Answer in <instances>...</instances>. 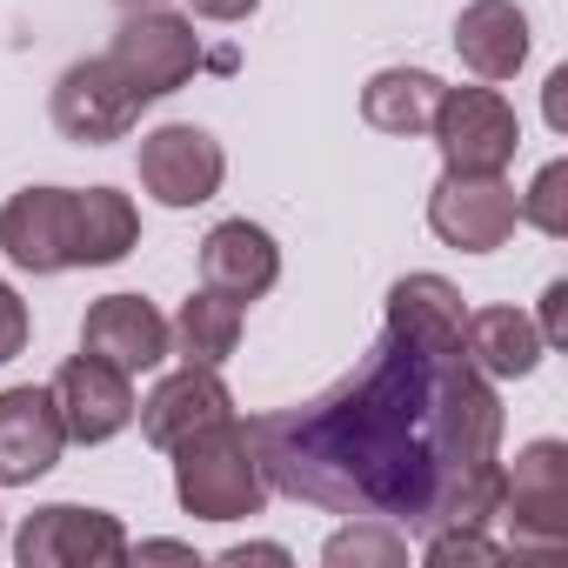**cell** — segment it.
<instances>
[{
	"label": "cell",
	"instance_id": "6da1fadb",
	"mask_svg": "<svg viewBox=\"0 0 568 568\" xmlns=\"http://www.w3.org/2000/svg\"><path fill=\"white\" fill-rule=\"evenodd\" d=\"M501 395L468 355H428L395 335L302 408L247 422L261 475L274 495L348 521L395 528H495L501 515Z\"/></svg>",
	"mask_w": 568,
	"mask_h": 568
},
{
	"label": "cell",
	"instance_id": "7a4b0ae2",
	"mask_svg": "<svg viewBox=\"0 0 568 568\" xmlns=\"http://www.w3.org/2000/svg\"><path fill=\"white\" fill-rule=\"evenodd\" d=\"M174 455V501L194 515V521H247L267 508V475H261V455L247 442V428L227 415L201 435H187Z\"/></svg>",
	"mask_w": 568,
	"mask_h": 568
},
{
	"label": "cell",
	"instance_id": "3957f363",
	"mask_svg": "<svg viewBox=\"0 0 568 568\" xmlns=\"http://www.w3.org/2000/svg\"><path fill=\"white\" fill-rule=\"evenodd\" d=\"M501 528L508 555H555L568 541V442H528L515 468H501Z\"/></svg>",
	"mask_w": 568,
	"mask_h": 568
},
{
	"label": "cell",
	"instance_id": "277c9868",
	"mask_svg": "<svg viewBox=\"0 0 568 568\" xmlns=\"http://www.w3.org/2000/svg\"><path fill=\"white\" fill-rule=\"evenodd\" d=\"M108 68H114L141 101H161V94H174V88L194 81V68H201V34H194V21H181V14L141 8V14H128V21L114 28Z\"/></svg>",
	"mask_w": 568,
	"mask_h": 568
},
{
	"label": "cell",
	"instance_id": "5b68a950",
	"mask_svg": "<svg viewBox=\"0 0 568 568\" xmlns=\"http://www.w3.org/2000/svg\"><path fill=\"white\" fill-rule=\"evenodd\" d=\"M128 555H134L128 528L108 508H81V501H48L14 535L21 568H108V561H128Z\"/></svg>",
	"mask_w": 568,
	"mask_h": 568
},
{
	"label": "cell",
	"instance_id": "8992f818",
	"mask_svg": "<svg viewBox=\"0 0 568 568\" xmlns=\"http://www.w3.org/2000/svg\"><path fill=\"white\" fill-rule=\"evenodd\" d=\"M435 148L462 174H501L521 148V121L495 88H442V108L428 121Z\"/></svg>",
	"mask_w": 568,
	"mask_h": 568
},
{
	"label": "cell",
	"instance_id": "52a82bcc",
	"mask_svg": "<svg viewBox=\"0 0 568 568\" xmlns=\"http://www.w3.org/2000/svg\"><path fill=\"white\" fill-rule=\"evenodd\" d=\"M521 207H515V187L501 174H462V168H442L435 194H428V227L435 241L462 247V254H495L508 234H515Z\"/></svg>",
	"mask_w": 568,
	"mask_h": 568
},
{
	"label": "cell",
	"instance_id": "ba28073f",
	"mask_svg": "<svg viewBox=\"0 0 568 568\" xmlns=\"http://www.w3.org/2000/svg\"><path fill=\"white\" fill-rule=\"evenodd\" d=\"M221 181H227V154L207 128L168 121V128L141 134V187L161 207H201L221 194Z\"/></svg>",
	"mask_w": 568,
	"mask_h": 568
},
{
	"label": "cell",
	"instance_id": "9c48e42d",
	"mask_svg": "<svg viewBox=\"0 0 568 568\" xmlns=\"http://www.w3.org/2000/svg\"><path fill=\"white\" fill-rule=\"evenodd\" d=\"M141 94L108 68V54L94 61H74L61 81H54V128L81 148H108V141H128L134 121H141Z\"/></svg>",
	"mask_w": 568,
	"mask_h": 568
},
{
	"label": "cell",
	"instance_id": "30bf717a",
	"mask_svg": "<svg viewBox=\"0 0 568 568\" xmlns=\"http://www.w3.org/2000/svg\"><path fill=\"white\" fill-rule=\"evenodd\" d=\"M0 247L21 274L74 267V187H21L0 207Z\"/></svg>",
	"mask_w": 568,
	"mask_h": 568
},
{
	"label": "cell",
	"instance_id": "8fae6325",
	"mask_svg": "<svg viewBox=\"0 0 568 568\" xmlns=\"http://www.w3.org/2000/svg\"><path fill=\"white\" fill-rule=\"evenodd\" d=\"M54 402H61L68 442H88V448H94V442H114V435L134 422V375L81 348V355L61 362V375H54Z\"/></svg>",
	"mask_w": 568,
	"mask_h": 568
},
{
	"label": "cell",
	"instance_id": "7c38bea8",
	"mask_svg": "<svg viewBox=\"0 0 568 568\" xmlns=\"http://www.w3.org/2000/svg\"><path fill=\"white\" fill-rule=\"evenodd\" d=\"M68 448L54 388H0V488H34Z\"/></svg>",
	"mask_w": 568,
	"mask_h": 568
},
{
	"label": "cell",
	"instance_id": "4fadbf2b",
	"mask_svg": "<svg viewBox=\"0 0 568 568\" xmlns=\"http://www.w3.org/2000/svg\"><path fill=\"white\" fill-rule=\"evenodd\" d=\"M134 415H141V435H148L154 448H181L187 435H201V428L227 422V415H234V395H227L221 368L181 362L174 375H161V382H154V395H148V402H134Z\"/></svg>",
	"mask_w": 568,
	"mask_h": 568
},
{
	"label": "cell",
	"instance_id": "5bb4252c",
	"mask_svg": "<svg viewBox=\"0 0 568 568\" xmlns=\"http://www.w3.org/2000/svg\"><path fill=\"white\" fill-rule=\"evenodd\" d=\"M81 348L114 362V368H128V375H148V368H161L174 355L161 308L141 302V295H101L88 308V322H81Z\"/></svg>",
	"mask_w": 568,
	"mask_h": 568
},
{
	"label": "cell",
	"instance_id": "9a60e30c",
	"mask_svg": "<svg viewBox=\"0 0 568 568\" xmlns=\"http://www.w3.org/2000/svg\"><path fill=\"white\" fill-rule=\"evenodd\" d=\"M274 281H281V247H274L267 227H254V221L207 227V241H201V288H221V295H234L247 308V302H261L274 288Z\"/></svg>",
	"mask_w": 568,
	"mask_h": 568
},
{
	"label": "cell",
	"instance_id": "2e32d148",
	"mask_svg": "<svg viewBox=\"0 0 568 568\" xmlns=\"http://www.w3.org/2000/svg\"><path fill=\"white\" fill-rule=\"evenodd\" d=\"M462 328H468V308H462V288L442 274H402L388 288V335L408 342V348H428V355H462Z\"/></svg>",
	"mask_w": 568,
	"mask_h": 568
},
{
	"label": "cell",
	"instance_id": "e0dca14e",
	"mask_svg": "<svg viewBox=\"0 0 568 568\" xmlns=\"http://www.w3.org/2000/svg\"><path fill=\"white\" fill-rule=\"evenodd\" d=\"M455 54L475 81H515L528 61V14L515 0H468L455 14Z\"/></svg>",
	"mask_w": 568,
	"mask_h": 568
},
{
	"label": "cell",
	"instance_id": "ac0fdd59",
	"mask_svg": "<svg viewBox=\"0 0 568 568\" xmlns=\"http://www.w3.org/2000/svg\"><path fill=\"white\" fill-rule=\"evenodd\" d=\"M462 355H468V368H481L488 382H521V375L541 368L548 342H541L535 315H521V308H481V315H468V328H462Z\"/></svg>",
	"mask_w": 568,
	"mask_h": 568
},
{
	"label": "cell",
	"instance_id": "d6986e66",
	"mask_svg": "<svg viewBox=\"0 0 568 568\" xmlns=\"http://www.w3.org/2000/svg\"><path fill=\"white\" fill-rule=\"evenodd\" d=\"M435 108H442V74H428V68H382L362 88V121L375 134H395V141L428 134Z\"/></svg>",
	"mask_w": 568,
	"mask_h": 568
},
{
	"label": "cell",
	"instance_id": "ffe728a7",
	"mask_svg": "<svg viewBox=\"0 0 568 568\" xmlns=\"http://www.w3.org/2000/svg\"><path fill=\"white\" fill-rule=\"evenodd\" d=\"M141 241V214L121 187H74V267H114Z\"/></svg>",
	"mask_w": 568,
	"mask_h": 568
},
{
	"label": "cell",
	"instance_id": "44dd1931",
	"mask_svg": "<svg viewBox=\"0 0 568 568\" xmlns=\"http://www.w3.org/2000/svg\"><path fill=\"white\" fill-rule=\"evenodd\" d=\"M168 342L181 362H201V368H221L234 348H241V302L221 295V288H201L181 302V315L168 322Z\"/></svg>",
	"mask_w": 568,
	"mask_h": 568
},
{
	"label": "cell",
	"instance_id": "7402d4cb",
	"mask_svg": "<svg viewBox=\"0 0 568 568\" xmlns=\"http://www.w3.org/2000/svg\"><path fill=\"white\" fill-rule=\"evenodd\" d=\"M322 561L328 568H402L408 561V535L395 521H348L342 535H328Z\"/></svg>",
	"mask_w": 568,
	"mask_h": 568
},
{
	"label": "cell",
	"instance_id": "603a6c76",
	"mask_svg": "<svg viewBox=\"0 0 568 568\" xmlns=\"http://www.w3.org/2000/svg\"><path fill=\"white\" fill-rule=\"evenodd\" d=\"M515 207H521L528 227H541L548 241H561V234H568V161H548V168L528 181V194H521Z\"/></svg>",
	"mask_w": 568,
	"mask_h": 568
},
{
	"label": "cell",
	"instance_id": "cb8c5ba5",
	"mask_svg": "<svg viewBox=\"0 0 568 568\" xmlns=\"http://www.w3.org/2000/svg\"><path fill=\"white\" fill-rule=\"evenodd\" d=\"M501 555H508V541H495L488 528H468V521H442V528L422 535V561H435V568H455V561H501Z\"/></svg>",
	"mask_w": 568,
	"mask_h": 568
},
{
	"label": "cell",
	"instance_id": "d4e9b609",
	"mask_svg": "<svg viewBox=\"0 0 568 568\" xmlns=\"http://www.w3.org/2000/svg\"><path fill=\"white\" fill-rule=\"evenodd\" d=\"M21 348H28V302L0 281V368H8Z\"/></svg>",
	"mask_w": 568,
	"mask_h": 568
},
{
	"label": "cell",
	"instance_id": "484cf974",
	"mask_svg": "<svg viewBox=\"0 0 568 568\" xmlns=\"http://www.w3.org/2000/svg\"><path fill=\"white\" fill-rule=\"evenodd\" d=\"M535 328H541L548 348L568 342V281H548V288H541V315H535Z\"/></svg>",
	"mask_w": 568,
	"mask_h": 568
},
{
	"label": "cell",
	"instance_id": "4316f807",
	"mask_svg": "<svg viewBox=\"0 0 568 568\" xmlns=\"http://www.w3.org/2000/svg\"><path fill=\"white\" fill-rule=\"evenodd\" d=\"M194 8V21H221V28H234V21H247L261 0H187Z\"/></svg>",
	"mask_w": 568,
	"mask_h": 568
},
{
	"label": "cell",
	"instance_id": "83f0119b",
	"mask_svg": "<svg viewBox=\"0 0 568 568\" xmlns=\"http://www.w3.org/2000/svg\"><path fill=\"white\" fill-rule=\"evenodd\" d=\"M221 561H227V568H247V561H288V548H281V541H241V548H227Z\"/></svg>",
	"mask_w": 568,
	"mask_h": 568
},
{
	"label": "cell",
	"instance_id": "f1b7e54d",
	"mask_svg": "<svg viewBox=\"0 0 568 568\" xmlns=\"http://www.w3.org/2000/svg\"><path fill=\"white\" fill-rule=\"evenodd\" d=\"M561 88H568V68H555V74H548V128H555V134L568 128V114H561Z\"/></svg>",
	"mask_w": 568,
	"mask_h": 568
},
{
	"label": "cell",
	"instance_id": "f546056e",
	"mask_svg": "<svg viewBox=\"0 0 568 568\" xmlns=\"http://www.w3.org/2000/svg\"><path fill=\"white\" fill-rule=\"evenodd\" d=\"M141 561H194L187 541H141Z\"/></svg>",
	"mask_w": 568,
	"mask_h": 568
},
{
	"label": "cell",
	"instance_id": "4dcf8cb0",
	"mask_svg": "<svg viewBox=\"0 0 568 568\" xmlns=\"http://www.w3.org/2000/svg\"><path fill=\"white\" fill-rule=\"evenodd\" d=\"M114 8H128V14H141V8H161V0H114Z\"/></svg>",
	"mask_w": 568,
	"mask_h": 568
}]
</instances>
